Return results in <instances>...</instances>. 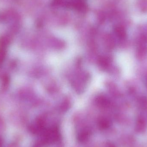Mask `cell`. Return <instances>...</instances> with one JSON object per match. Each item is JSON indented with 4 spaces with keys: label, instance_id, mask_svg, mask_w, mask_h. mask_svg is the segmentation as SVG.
Listing matches in <instances>:
<instances>
[{
    "label": "cell",
    "instance_id": "obj_5",
    "mask_svg": "<svg viewBox=\"0 0 147 147\" xmlns=\"http://www.w3.org/2000/svg\"><path fill=\"white\" fill-rule=\"evenodd\" d=\"M115 32L117 35L120 38H123L126 35V33L123 28L121 27H117L115 29Z\"/></svg>",
    "mask_w": 147,
    "mask_h": 147
},
{
    "label": "cell",
    "instance_id": "obj_6",
    "mask_svg": "<svg viewBox=\"0 0 147 147\" xmlns=\"http://www.w3.org/2000/svg\"><path fill=\"white\" fill-rule=\"evenodd\" d=\"M3 142V140L1 137H0V147H2Z\"/></svg>",
    "mask_w": 147,
    "mask_h": 147
},
{
    "label": "cell",
    "instance_id": "obj_2",
    "mask_svg": "<svg viewBox=\"0 0 147 147\" xmlns=\"http://www.w3.org/2000/svg\"><path fill=\"white\" fill-rule=\"evenodd\" d=\"M90 132L88 130L81 131L78 136V140L80 142H84L86 141L90 137Z\"/></svg>",
    "mask_w": 147,
    "mask_h": 147
},
{
    "label": "cell",
    "instance_id": "obj_1",
    "mask_svg": "<svg viewBox=\"0 0 147 147\" xmlns=\"http://www.w3.org/2000/svg\"><path fill=\"white\" fill-rule=\"evenodd\" d=\"M45 140L47 142L56 141L59 138V133L57 128H53L46 131L45 133Z\"/></svg>",
    "mask_w": 147,
    "mask_h": 147
},
{
    "label": "cell",
    "instance_id": "obj_4",
    "mask_svg": "<svg viewBox=\"0 0 147 147\" xmlns=\"http://www.w3.org/2000/svg\"><path fill=\"white\" fill-rule=\"evenodd\" d=\"M110 123L108 120L104 118H102L98 122V125L102 129H105L109 127Z\"/></svg>",
    "mask_w": 147,
    "mask_h": 147
},
{
    "label": "cell",
    "instance_id": "obj_3",
    "mask_svg": "<svg viewBox=\"0 0 147 147\" xmlns=\"http://www.w3.org/2000/svg\"><path fill=\"white\" fill-rule=\"evenodd\" d=\"M146 124L143 120L140 119L137 122L136 126V130L139 133H142L146 129Z\"/></svg>",
    "mask_w": 147,
    "mask_h": 147
}]
</instances>
